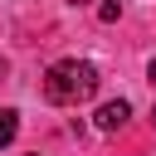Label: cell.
Wrapping results in <instances>:
<instances>
[{
    "label": "cell",
    "instance_id": "obj_1",
    "mask_svg": "<svg viewBox=\"0 0 156 156\" xmlns=\"http://www.w3.org/2000/svg\"><path fill=\"white\" fill-rule=\"evenodd\" d=\"M98 93V68L88 58H58L49 73H44V98L54 107H78Z\"/></svg>",
    "mask_w": 156,
    "mask_h": 156
},
{
    "label": "cell",
    "instance_id": "obj_2",
    "mask_svg": "<svg viewBox=\"0 0 156 156\" xmlns=\"http://www.w3.org/2000/svg\"><path fill=\"white\" fill-rule=\"evenodd\" d=\"M127 117H132L127 98H112V102H102V107H98V127H102V132H117Z\"/></svg>",
    "mask_w": 156,
    "mask_h": 156
},
{
    "label": "cell",
    "instance_id": "obj_3",
    "mask_svg": "<svg viewBox=\"0 0 156 156\" xmlns=\"http://www.w3.org/2000/svg\"><path fill=\"white\" fill-rule=\"evenodd\" d=\"M15 132H20V112L15 107H0V146H10Z\"/></svg>",
    "mask_w": 156,
    "mask_h": 156
},
{
    "label": "cell",
    "instance_id": "obj_4",
    "mask_svg": "<svg viewBox=\"0 0 156 156\" xmlns=\"http://www.w3.org/2000/svg\"><path fill=\"white\" fill-rule=\"evenodd\" d=\"M117 15H122V0H107V5H102V10H98V20H102V24H112V20H117Z\"/></svg>",
    "mask_w": 156,
    "mask_h": 156
},
{
    "label": "cell",
    "instance_id": "obj_5",
    "mask_svg": "<svg viewBox=\"0 0 156 156\" xmlns=\"http://www.w3.org/2000/svg\"><path fill=\"white\" fill-rule=\"evenodd\" d=\"M146 78H151V83H156V58H151V63H146Z\"/></svg>",
    "mask_w": 156,
    "mask_h": 156
},
{
    "label": "cell",
    "instance_id": "obj_6",
    "mask_svg": "<svg viewBox=\"0 0 156 156\" xmlns=\"http://www.w3.org/2000/svg\"><path fill=\"white\" fill-rule=\"evenodd\" d=\"M73 5H88V0H73Z\"/></svg>",
    "mask_w": 156,
    "mask_h": 156
},
{
    "label": "cell",
    "instance_id": "obj_7",
    "mask_svg": "<svg viewBox=\"0 0 156 156\" xmlns=\"http://www.w3.org/2000/svg\"><path fill=\"white\" fill-rule=\"evenodd\" d=\"M151 122H156V107H151Z\"/></svg>",
    "mask_w": 156,
    "mask_h": 156
}]
</instances>
